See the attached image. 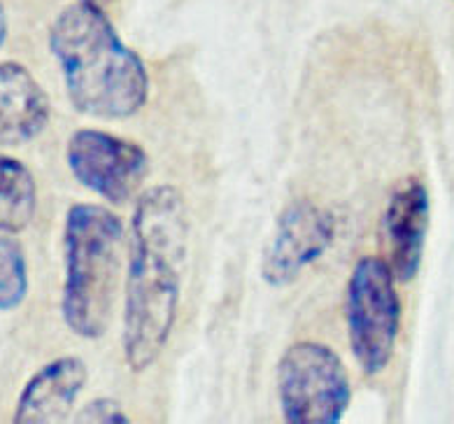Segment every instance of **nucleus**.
I'll return each mask as SVG.
<instances>
[{
	"label": "nucleus",
	"instance_id": "obj_1",
	"mask_svg": "<svg viewBox=\"0 0 454 424\" xmlns=\"http://www.w3.org/2000/svg\"><path fill=\"white\" fill-rule=\"evenodd\" d=\"M189 232L192 224L180 189L156 185L140 192L131 219L121 329L126 364L133 373H145L168 345L187 269Z\"/></svg>",
	"mask_w": 454,
	"mask_h": 424
},
{
	"label": "nucleus",
	"instance_id": "obj_2",
	"mask_svg": "<svg viewBox=\"0 0 454 424\" xmlns=\"http://www.w3.org/2000/svg\"><path fill=\"white\" fill-rule=\"evenodd\" d=\"M50 50L61 68L70 106L96 119H129L150 98V73L121 40L103 7H66L50 28Z\"/></svg>",
	"mask_w": 454,
	"mask_h": 424
},
{
	"label": "nucleus",
	"instance_id": "obj_3",
	"mask_svg": "<svg viewBox=\"0 0 454 424\" xmlns=\"http://www.w3.org/2000/svg\"><path fill=\"white\" fill-rule=\"evenodd\" d=\"M121 240L124 224L110 208L75 203L66 215L61 318L75 336L98 341L110 329Z\"/></svg>",
	"mask_w": 454,
	"mask_h": 424
},
{
	"label": "nucleus",
	"instance_id": "obj_4",
	"mask_svg": "<svg viewBox=\"0 0 454 424\" xmlns=\"http://www.w3.org/2000/svg\"><path fill=\"white\" fill-rule=\"evenodd\" d=\"M349 348L366 375L389 366L401 331V296L385 259L364 256L352 269L345 294Z\"/></svg>",
	"mask_w": 454,
	"mask_h": 424
},
{
	"label": "nucleus",
	"instance_id": "obj_5",
	"mask_svg": "<svg viewBox=\"0 0 454 424\" xmlns=\"http://www.w3.org/2000/svg\"><path fill=\"white\" fill-rule=\"evenodd\" d=\"M278 394L286 422L338 424L352 401V381L329 345L299 341L280 357Z\"/></svg>",
	"mask_w": 454,
	"mask_h": 424
},
{
	"label": "nucleus",
	"instance_id": "obj_6",
	"mask_svg": "<svg viewBox=\"0 0 454 424\" xmlns=\"http://www.w3.org/2000/svg\"><path fill=\"white\" fill-rule=\"evenodd\" d=\"M70 173L100 199L124 206L140 196L150 173V156L133 140L98 129H80L66 147Z\"/></svg>",
	"mask_w": 454,
	"mask_h": 424
},
{
	"label": "nucleus",
	"instance_id": "obj_7",
	"mask_svg": "<svg viewBox=\"0 0 454 424\" xmlns=\"http://www.w3.org/2000/svg\"><path fill=\"white\" fill-rule=\"evenodd\" d=\"M336 240V217L308 199L294 200L275 222L262 259V280L289 287L308 266L322 259Z\"/></svg>",
	"mask_w": 454,
	"mask_h": 424
},
{
	"label": "nucleus",
	"instance_id": "obj_8",
	"mask_svg": "<svg viewBox=\"0 0 454 424\" xmlns=\"http://www.w3.org/2000/svg\"><path fill=\"white\" fill-rule=\"evenodd\" d=\"M431 200L429 192L419 180L403 182L385 210V233L389 245V269L396 282H411L419 273L424 245L429 233Z\"/></svg>",
	"mask_w": 454,
	"mask_h": 424
},
{
	"label": "nucleus",
	"instance_id": "obj_9",
	"mask_svg": "<svg viewBox=\"0 0 454 424\" xmlns=\"http://www.w3.org/2000/svg\"><path fill=\"white\" fill-rule=\"evenodd\" d=\"M89 381V368L80 357L66 355L51 359L31 375L14 405V422H61L73 412Z\"/></svg>",
	"mask_w": 454,
	"mask_h": 424
},
{
	"label": "nucleus",
	"instance_id": "obj_10",
	"mask_svg": "<svg viewBox=\"0 0 454 424\" xmlns=\"http://www.w3.org/2000/svg\"><path fill=\"white\" fill-rule=\"evenodd\" d=\"M50 96L26 66L0 63V147L31 143L50 124Z\"/></svg>",
	"mask_w": 454,
	"mask_h": 424
},
{
	"label": "nucleus",
	"instance_id": "obj_11",
	"mask_svg": "<svg viewBox=\"0 0 454 424\" xmlns=\"http://www.w3.org/2000/svg\"><path fill=\"white\" fill-rule=\"evenodd\" d=\"M38 210V185L31 169L14 156L0 154V233H21Z\"/></svg>",
	"mask_w": 454,
	"mask_h": 424
},
{
	"label": "nucleus",
	"instance_id": "obj_12",
	"mask_svg": "<svg viewBox=\"0 0 454 424\" xmlns=\"http://www.w3.org/2000/svg\"><path fill=\"white\" fill-rule=\"evenodd\" d=\"M28 296V262L10 233H0V312L14 310Z\"/></svg>",
	"mask_w": 454,
	"mask_h": 424
},
{
	"label": "nucleus",
	"instance_id": "obj_13",
	"mask_svg": "<svg viewBox=\"0 0 454 424\" xmlns=\"http://www.w3.org/2000/svg\"><path fill=\"white\" fill-rule=\"evenodd\" d=\"M77 422H110V424H124L129 422V415L124 408L110 397H100L87 404L77 415Z\"/></svg>",
	"mask_w": 454,
	"mask_h": 424
},
{
	"label": "nucleus",
	"instance_id": "obj_14",
	"mask_svg": "<svg viewBox=\"0 0 454 424\" xmlns=\"http://www.w3.org/2000/svg\"><path fill=\"white\" fill-rule=\"evenodd\" d=\"M7 40V17H5V7L0 3V47L5 44Z\"/></svg>",
	"mask_w": 454,
	"mask_h": 424
},
{
	"label": "nucleus",
	"instance_id": "obj_15",
	"mask_svg": "<svg viewBox=\"0 0 454 424\" xmlns=\"http://www.w3.org/2000/svg\"><path fill=\"white\" fill-rule=\"evenodd\" d=\"M80 3H89V5H98L103 7L107 3V0H80Z\"/></svg>",
	"mask_w": 454,
	"mask_h": 424
}]
</instances>
